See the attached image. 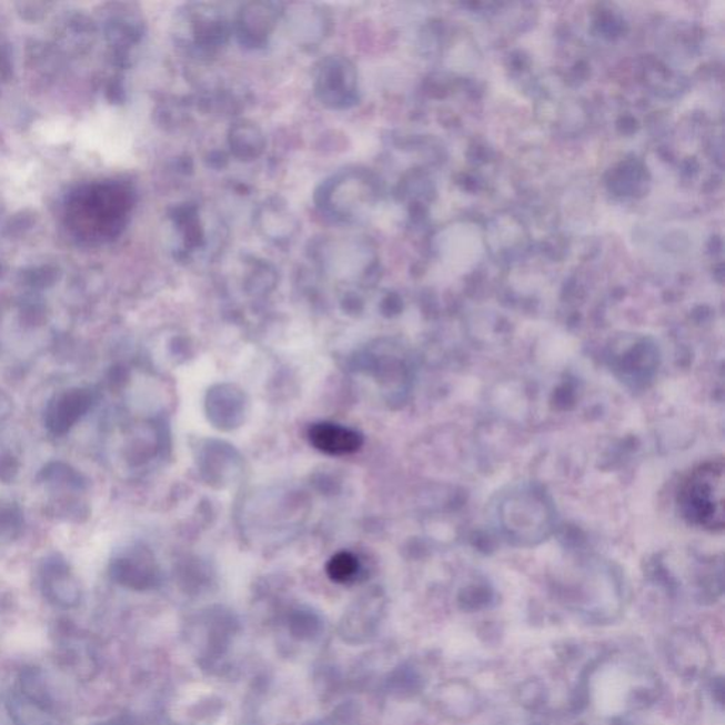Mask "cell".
<instances>
[{
    "instance_id": "obj_3",
    "label": "cell",
    "mask_w": 725,
    "mask_h": 725,
    "mask_svg": "<svg viewBox=\"0 0 725 725\" xmlns=\"http://www.w3.org/2000/svg\"><path fill=\"white\" fill-rule=\"evenodd\" d=\"M329 578L334 583H348L359 571L358 558L351 553H339L328 564Z\"/></svg>"
},
{
    "instance_id": "obj_2",
    "label": "cell",
    "mask_w": 725,
    "mask_h": 725,
    "mask_svg": "<svg viewBox=\"0 0 725 725\" xmlns=\"http://www.w3.org/2000/svg\"><path fill=\"white\" fill-rule=\"evenodd\" d=\"M310 441L323 454L342 456L362 449L363 435L348 426L319 423L311 426Z\"/></svg>"
},
{
    "instance_id": "obj_1",
    "label": "cell",
    "mask_w": 725,
    "mask_h": 725,
    "mask_svg": "<svg viewBox=\"0 0 725 725\" xmlns=\"http://www.w3.org/2000/svg\"><path fill=\"white\" fill-rule=\"evenodd\" d=\"M725 476L724 462L709 461L686 477L678 493L682 516L694 527L723 532Z\"/></svg>"
}]
</instances>
